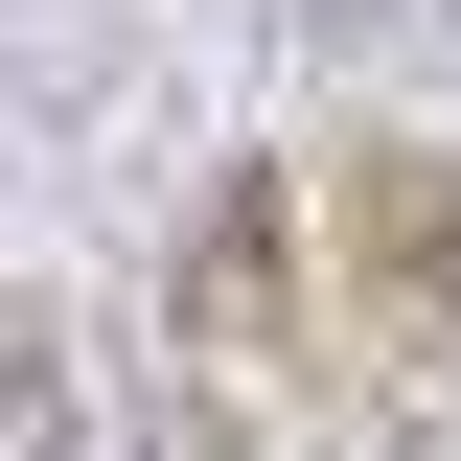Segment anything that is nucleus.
<instances>
[{
  "mask_svg": "<svg viewBox=\"0 0 461 461\" xmlns=\"http://www.w3.org/2000/svg\"><path fill=\"white\" fill-rule=\"evenodd\" d=\"M300 254H323V185H277V162H230L208 208H185V254H162V323H185V369H208L230 415H277L300 369H323Z\"/></svg>",
  "mask_w": 461,
  "mask_h": 461,
  "instance_id": "2",
  "label": "nucleus"
},
{
  "mask_svg": "<svg viewBox=\"0 0 461 461\" xmlns=\"http://www.w3.org/2000/svg\"><path fill=\"white\" fill-rule=\"evenodd\" d=\"M323 346L369 393H461V162L438 139H346L323 162Z\"/></svg>",
  "mask_w": 461,
  "mask_h": 461,
  "instance_id": "1",
  "label": "nucleus"
}]
</instances>
